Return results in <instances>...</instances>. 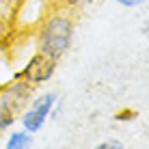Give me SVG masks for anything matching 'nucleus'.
Here are the masks:
<instances>
[{
	"label": "nucleus",
	"instance_id": "obj_1",
	"mask_svg": "<svg viewBox=\"0 0 149 149\" xmlns=\"http://www.w3.org/2000/svg\"><path fill=\"white\" fill-rule=\"evenodd\" d=\"M74 41V22L67 15H50L39 28L37 35V50L39 54L48 56L52 61H58L67 54Z\"/></svg>",
	"mask_w": 149,
	"mask_h": 149
},
{
	"label": "nucleus",
	"instance_id": "obj_2",
	"mask_svg": "<svg viewBox=\"0 0 149 149\" xmlns=\"http://www.w3.org/2000/svg\"><path fill=\"white\" fill-rule=\"evenodd\" d=\"M56 102H58V97L54 93H41L37 97H33L28 102V106L17 115L19 123H22V130L30 132V134H37L39 130H43L50 115H54Z\"/></svg>",
	"mask_w": 149,
	"mask_h": 149
},
{
	"label": "nucleus",
	"instance_id": "obj_3",
	"mask_svg": "<svg viewBox=\"0 0 149 149\" xmlns=\"http://www.w3.org/2000/svg\"><path fill=\"white\" fill-rule=\"evenodd\" d=\"M54 69H56V61H52V58H48V56L37 52L22 69L13 74V80H24V82H28L30 86L43 84V82H48L54 76Z\"/></svg>",
	"mask_w": 149,
	"mask_h": 149
},
{
	"label": "nucleus",
	"instance_id": "obj_4",
	"mask_svg": "<svg viewBox=\"0 0 149 149\" xmlns=\"http://www.w3.org/2000/svg\"><path fill=\"white\" fill-rule=\"evenodd\" d=\"M33 100V86L24 80H13L9 86L0 91V106L17 117Z\"/></svg>",
	"mask_w": 149,
	"mask_h": 149
},
{
	"label": "nucleus",
	"instance_id": "obj_5",
	"mask_svg": "<svg viewBox=\"0 0 149 149\" xmlns=\"http://www.w3.org/2000/svg\"><path fill=\"white\" fill-rule=\"evenodd\" d=\"M30 147H33V134L26 130H15L4 141V149H30Z\"/></svg>",
	"mask_w": 149,
	"mask_h": 149
},
{
	"label": "nucleus",
	"instance_id": "obj_6",
	"mask_svg": "<svg viewBox=\"0 0 149 149\" xmlns=\"http://www.w3.org/2000/svg\"><path fill=\"white\" fill-rule=\"evenodd\" d=\"M15 121H17V117L11 115L9 110H4L2 106H0V134H2L4 130H9V127H11Z\"/></svg>",
	"mask_w": 149,
	"mask_h": 149
},
{
	"label": "nucleus",
	"instance_id": "obj_7",
	"mask_svg": "<svg viewBox=\"0 0 149 149\" xmlns=\"http://www.w3.org/2000/svg\"><path fill=\"white\" fill-rule=\"evenodd\" d=\"M95 149H123V143L117 138H108V141H102L100 145H95Z\"/></svg>",
	"mask_w": 149,
	"mask_h": 149
},
{
	"label": "nucleus",
	"instance_id": "obj_8",
	"mask_svg": "<svg viewBox=\"0 0 149 149\" xmlns=\"http://www.w3.org/2000/svg\"><path fill=\"white\" fill-rule=\"evenodd\" d=\"M130 117H138V112L136 110H121L115 115V121H132Z\"/></svg>",
	"mask_w": 149,
	"mask_h": 149
},
{
	"label": "nucleus",
	"instance_id": "obj_9",
	"mask_svg": "<svg viewBox=\"0 0 149 149\" xmlns=\"http://www.w3.org/2000/svg\"><path fill=\"white\" fill-rule=\"evenodd\" d=\"M117 4H121V7L125 9H134V7H141V4H145L147 0H115Z\"/></svg>",
	"mask_w": 149,
	"mask_h": 149
},
{
	"label": "nucleus",
	"instance_id": "obj_10",
	"mask_svg": "<svg viewBox=\"0 0 149 149\" xmlns=\"http://www.w3.org/2000/svg\"><path fill=\"white\" fill-rule=\"evenodd\" d=\"M65 4H69V7H80V4H89L93 2V0H63Z\"/></svg>",
	"mask_w": 149,
	"mask_h": 149
}]
</instances>
